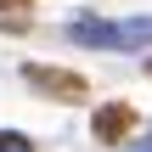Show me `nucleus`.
Masks as SVG:
<instances>
[{
    "instance_id": "nucleus-2",
    "label": "nucleus",
    "mask_w": 152,
    "mask_h": 152,
    "mask_svg": "<svg viewBox=\"0 0 152 152\" xmlns=\"http://www.w3.org/2000/svg\"><path fill=\"white\" fill-rule=\"evenodd\" d=\"M23 79H28L34 90L56 96V102H73V96H85V79H79V73H62V68H39V62H23Z\"/></svg>"
},
{
    "instance_id": "nucleus-1",
    "label": "nucleus",
    "mask_w": 152,
    "mask_h": 152,
    "mask_svg": "<svg viewBox=\"0 0 152 152\" xmlns=\"http://www.w3.org/2000/svg\"><path fill=\"white\" fill-rule=\"evenodd\" d=\"M68 39L90 45V51H147L152 45V17H73Z\"/></svg>"
},
{
    "instance_id": "nucleus-4",
    "label": "nucleus",
    "mask_w": 152,
    "mask_h": 152,
    "mask_svg": "<svg viewBox=\"0 0 152 152\" xmlns=\"http://www.w3.org/2000/svg\"><path fill=\"white\" fill-rule=\"evenodd\" d=\"M0 152H34V141L17 135V130H0Z\"/></svg>"
},
{
    "instance_id": "nucleus-3",
    "label": "nucleus",
    "mask_w": 152,
    "mask_h": 152,
    "mask_svg": "<svg viewBox=\"0 0 152 152\" xmlns=\"http://www.w3.org/2000/svg\"><path fill=\"white\" fill-rule=\"evenodd\" d=\"M90 130H96V141H102V147H118V141L135 130V113H130L124 102H107V107H96Z\"/></svg>"
},
{
    "instance_id": "nucleus-6",
    "label": "nucleus",
    "mask_w": 152,
    "mask_h": 152,
    "mask_svg": "<svg viewBox=\"0 0 152 152\" xmlns=\"http://www.w3.org/2000/svg\"><path fill=\"white\" fill-rule=\"evenodd\" d=\"M147 73H152V56H147Z\"/></svg>"
},
{
    "instance_id": "nucleus-5",
    "label": "nucleus",
    "mask_w": 152,
    "mask_h": 152,
    "mask_svg": "<svg viewBox=\"0 0 152 152\" xmlns=\"http://www.w3.org/2000/svg\"><path fill=\"white\" fill-rule=\"evenodd\" d=\"M28 0H0V17H11V11H23Z\"/></svg>"
}]
</instances>
